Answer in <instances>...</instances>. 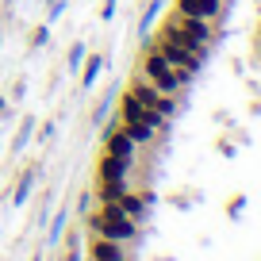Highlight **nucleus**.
I'll use <instances>...</instances> for the list:
<instances>
[{"label": "nucleus", "mask_w": 261, "mask_h": 261, "mask_svg": "<svg viewBox=\"0 0 261 261\" xmlns=\"http://www.w3.org/2000/svg\"><path fill=\"white\" fill-rule=\"evenodd\" d=\"M92 227H96L100 238H112V242H127V238H135V230H139L135 219H130L119 204H104L100 215H92Z\"/></svg>", "instance_id": "nucleus-1"}, {"label": "nucleus", "mask_w": 261, "mask_h": 261, "mask_svg": "<svg viewBox=\"0 0 261 261\" xmlns=\"http://www.w3.org/2000/svg\"><path fill=\"white\" fill-rule=\"evenodd\" d=\"M142 73H146V81L154 85V89L162 92V96H173V92L180 89V77H177V69H173V65L165 62V54H162L158 46L146 54V62H142Z\"/></svg>", "instance_id": "nucleus-2"}, {"label": "nucleus", "mask_w": 261, "mask_h": 261, "mask_svg": "<svg viewBox=\"0 0 261 261\" xmlns=\"http://www.w3.org/2000/svg\"><path fill=\"white\" fill-rule=\"evenodd\" d=\"M173 27H177L185 39H192L196 46H207V39H212L207 19H200V16H177V19H173Z\"/></svg>", "instance_id": "nucleus-3"}, {"label": "nucleus", "mask_w": 261, "mask_h": 261, "mask_svg": "<svg viewBox=\"0 0 261 261\" xmlns=\"http://www.w3.org/2000/svg\"><path fill=\"white\" fill-rule=\"evenodd\" d=\"M177 16L215 19V16H219V0H177Z\"/></svg>", "instance_id": "nucleus-4"}, {"label": "nucleus", "mask_w": 261, "mask_h": 261, "mask_svg": "<svg viewBox=\"0 0 261 261\" xmlns=\"http://www.w3.org/2000/svg\"><path fill=\"white\" fill-rule=\"evenodd\" d=\"M130 169V158H115L104 150V162H100V180H127Z\"/></svg>", "instance_id": "nucleus-5"}, {"label": "nucleus", "mask_w": 261, "mask_h": 261, "mask_svg": "<svg viewBox=\"0 0 261 261\" xmlns=\"http://www.w3.org/2000/svg\"><path fill=\"white\" fill-rule=\"evenodd\" d=\"M104 150L115 154V158H130V154H135V142L127 139V130H108V135H104Z\"/></svg>", "instance_id": "nucleus-6"}, {"label": "nucleus", "mask_w": 261, "mask_h": 261, "mask_svg": "<svg viewBox=\"0 0 261 261\" xmlns=\"http://www.w3.org/2000/svg\"><path fill=\"white\" fill-rule=\"evenodd\" d=\"M104 73V54H85V73H81V89H92Z\"/></svg>", "instance_id": "nucleus-7"}, {"label": "nucleus", "mask_w": 261, "mask_h": 261, "mask_svg": "<svg viewBox=\"0 0 261 261\" xmlns=\"http://www.w3.org/2000/svg\"><path fill=\"white\" fill-rule=\"evenodd\" d=\"M92 261H123L119 242H112V238H96V242H92Z\"/></svg>", "instance_id": "nucleus-8"}, {"label": "nucleus", "mask_w": 261, "mask_h": 261, "mask_svg": "<svg viewBox=\"0 0 261 261\" xmlns=\"http://www.w3.org/2000/svg\"><path fill=\"white\" fill-rule=\"evenodd\" d=\"M35 177H39V173L35 169H23L19 173V180H16V192H12V204H27V200H31V188H35Z\"/></svg>", "instance_id": "nucleus-9"}, {"label": "nucleus", "mask_w": 261, "mask_h": 261, "mask_svg": "<svg viewBox=\"0 0 261 261\" xmlns=\"http://www.w3.org/2000/svg\"><path fill=\"white\" fill-rule=\"evenodd\" d=\"M115 204H119V207H123V212H127V215H130V219H135V223H139V219H142V215H146V196H135V192H123V196H119V200H115Z\"/></svg>", "instance_id": "nucleus-10"}, {"label": "nucleus", "mask_w": 261, "mask_h": 261, "mask_svg": "<svg viewBox=\"0 0 261 261\" xmlns=\"http://www.w3.org/2000/svg\"><path fill=\"white\" fill-rule=\"evenodd\" d=\"M127 92H130V96H139V100H142L146 108H158V96H162V92H158V89H154L150 81H135V85H130Z\"/></svg>", "instance_id": "nucleus-11"}, {"label": "nucleus", "mask_w": 261, "mask_h": 261, "mask_svg": "<svg viewBox=\"0 0 261 261\" xmlns=\"http://www.w3.org/2000/svg\"><path fill=\"white\" fill-rule=\"evenodd\" d=\"M35 127H39V123H35V115H23V123H19V135H16V139H12V150H16V154H19V150L27 146V142H31Z\"/></svg>", "instance_id": "nucleus-12"}, {"label": "nucleus", "mask_w": 261, "mask_h": 261, "mask_svg": "<svg viewBox=\"0 0 261 261\" xmlns=\"http://www.w3.org/2000/svg\"><path fill=\"white\" fill-rule=\"evenodd\" d=\"M123 130H127V139L135 142V146L154 139V127H150V123H123Z\"/></svg>", "instance_id": "nucleus-13"}, {"label": "nucleus", "mask_w": 261, "mask_h": 261, "mask_svg": "<svg viewBox=\"0 0 261 261\" xmlns=\"http://www.w3.org/2000/svg\"><path fill=\"white\" fill-rule=\"evenodd\" d=\"M123 192H127V180H100V200L104 204H115Z\"/></svg>", "instance_id": "nucleus-14"}, {"label": "nucleus", "mask_w": 261, "mask_h": 261, "mask_svg": "<svg viewBox=\"0 0 261 261\" xmlns=\"http://www.w3.org/2000/svg\"><path fill=\"white\" fill-rule=\"evenodd\" d=\"M85 54H89V50H85V42H73V46H69V54H65V69H69V73H77V69H81V62H85Z\"/></svg>", "instance_id": "nucleus-15"}, {"label": "nucleus", "mask_w": 261, "mask_h": 261, "mask_svg": "<svg viewBox=\"0 0 261 261\" xmlns=\"http://www.w3.org/2000/svg\"><path fill=\"white\" fill-rule=\"evenodd\" d=\"M162 8H165V0H150V4H146V12H142V19H139V31L142 35L150 31V23L158 19V12H162Z\"/></svg>", "instance_id": "nucleus-16"}, {"label": "nucleus", "mask_w": 261, "mask_h": 261, "mask_svg": "<svg viewBox=\"0 0 261 261\" xmlns=\"http://www.w3.org/2000/svg\"><path fill=\"white\" fill-rule=\"evenodd\" d=\"M112 104H115V100H112V92H108V96H104V100H100V104H96V112H92V123H96V127H100V123L108 119V112H112Z\"/></svg>", "instance_id": "nucleus-17"}, {"label": "nucleus", "mask_w": 261, "mask_h": 261, "mask_svg": "<svg viewBox=\"0 0 261 261\" xmlns=\"http://www.w3.org/2000/svg\"><path fill=\"white\" fill-rule=\"evenodd\" d=\"M46 39H50V23H39V27L31 31V46L42 50V46H46Z\"/></svg>", "instance_id": "nucleus-18"}, {"label": "nucleus", "mask_w": 261, "mask_h": 261, "mask_svg": "<svg viewBox=\"0 0 261 261\" xmlns=\"http://www.w3.org/2000/svg\"><path fill=\"white\" fill-rule=\"evenodd\" d=\"M62 12H65V0H46V23H54Z\"/></svg>", "instance_id": "nucleus-19"}, {"label": "nucleus", "mask_w": 261, "mask_h": 261, "mask_svg": "<svg viewBox=\"0 0 261 261\" xmlns=\"http://www.w3.org/2000/svg\"><path fill=\"white\" fill-rule=\"evenodd\" d=\"M115 8H119V0H104V8H100V19H115Z\"/></svg>", "instance_id": "nucleus-20"}, {"label": "nucleus", "mask_w": 261, "mask_h": 261, "mask_svg": "<svg viewBox=\"0 0 261 261\" xmlns=\"http://www.w3.org/2000/svg\"><path fill=\"white\" fill-rule=\"evenodd\" d=\"M62 227H65V207L54 215V223H50V238H58V234H62Z\"/></svg>", "instance_id": "nucleus-21"}, {"label": "nucleus", "mask_w": 261, "mask_h": 261, "mask_svg": "<svg viewBox=\"0 0 261 261\" xmlns=\"http://www.w3.org/2000/svg\"><path fill=\"white\" fill-rule=\"evenodd\" d=\"M54 130H58L54 123H42V127H39V139H42V142H50V139H54Z\"/></svg>", "instance_id": "nucleus-22"}, {"label": "nucleus", "mask_w": 261, "mask_h": 261, "mask_svg": "<svg viewBox=\"0 0 261 261\" xmlns=\"http://www.w3.org/2000/svg\"><path fill=\"white\" fill-rule=\"evenodd\" d=\"M65 261H85V257H81V250H77V246H73V250H69V257H65Z\"/></svg>", "instance_id": "nucleus-23"}, {"label": "nucleus", "mask_w": 261, "mask_h": 261, "mask_svg": "<svg viewBox=\"0 0 261 261\" xmlns=\"http://www.w3.org/2000/svg\"><path fill=\"white\" fill-rule=\"evenodd\" d=\"M4 112H8V100H4V96H0V115H4Z\"/></svg>", "instance_id": "nucleus-24"}, {"label": "nucleus", "mask_w": 261, "mask_h": 261, "mask_svg": "<svg viewBox=\"0 0 261 261\" xmlns=\"http://www.w3.org/2000/svg\"><path fill=\"white\" fill-rule=\"evenodd\" d=\"M0 46H4V35H0Z\"/></svg>", "instance_id": "nucleus-25"}, {"label": "nucleus", "mask_w": 261, "mask_h": 261, "mask_svg": "<svg viewBox=\"0 0 261 261\" xmlns=\"http://www.w3.org/2000/svg\"><path fill=\"white\" fill-rule=\"evenodd\" d=\"M35 261H42V253H39V257H35Z\"/></svg>", "instance_id": "nucleus-26"}]
</instances>
